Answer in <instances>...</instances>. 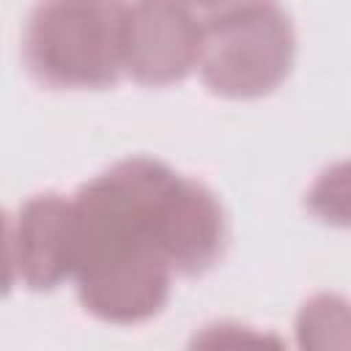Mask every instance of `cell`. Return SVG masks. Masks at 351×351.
Segmentation results:
<instances>
[{"mask_svg":"<svg viewBox=\"0 0 351 351\" xmlns=\"http://www.w3.org/2000/svg\"><path fill=\"white\" fill-rule=\"evenodd\" d=\"M165 162L129 156L77 189L80 304L107 324H143L170 299L173 266L156 244L148 203Z\"/></svg>","mask_w":351,"mask_h":351,"instance_id":"1","label":"cell"},{"mask_svg":"<svg viewBox=\"0 0 351 351\" xmlns=\"http://www.w3.org/2000/svg\"><path fill=\"white\" fill-rule=\"evenodd\" d=\"M129 0H38L25 25V66L55 90H104L123 71Z\"/></svg>","mask_w":351,"mask_h":351,"instance_id":"2","label":"cell"},{"mask_svg":"<svg viewBox=\"0 0 351 351\" xmlns=\"http://www.w3.org/2000/svg\"><path fill=\"white\" fill-rule=\"evenodd\" d=\"M200 77L225 99H261L293 69L296 30L277 0H247L203 19Z\"/></svg>","mask_w":351,"mask_h":351,"instance_id":"3","label":"cell"},{"mask_svg":"<svg viewBox=\"0 0 351 351\" xmlns=\"http://www.w3.org/2000/svg\"><path fill=\"white\" fill-rule=\"evenodd\" d=\"M148 217L176 274L200 277L225 255L228 217L219 197L203 181L186 178L170 165L162 167L154 184Z\"/></svg>","mask_w":351,"mask_h":351,"instance_id":"4","label":"cell"},{"mask_svg":"<svg viewBox=\"0 0 351 351\" xmlns=\"http://www.w3.org/2000/svg\"><path fill=\"white\" fill-rule=\"evenodd\" d=\"M206 25L184 0H132L123 38V71L151 88L181 82L200 66Z\"/></svg>","mask_w":351,"mask_h":351,"instance_id":"5","label":"cell"},{"mask_svg":"<svg viewBox=\"0 0 351 351\" xmlns=\"http://www.w3.org/2000/svg\"><path fill=\"white\" fill-rule=\"evenodd\" d=\"M77 219L74 200L58 192H41L25 200L8 222L11 282L30 291H52L74 274Z\"/></svg>","mask_w":351,"mask_h":351,"instance_id":"6","label":"cell"},{"mask_svg":"<svg viewBox=\"0 0 351 351\" xmlns=\"http://www.w3.org/2000/svg\"><path fill=\"white\" fill-rule=\"evenodd\" d=\"M299 346H351V302L337 293H318L302 304L296 318Z\"/></svg>","mask_w":351,"mask_h":351,"instance_id":"7","label":"cell"},{"mask_svg":"<svg viewBox=\"0 0 351 351\" xmlns=\"http://www.w3.org/2000/svg\"><path fill=\"white\" fill-rule=\"evenodd\" d=\"M304 206L326 225L351 228V159L321 170L304 195Z\"/></svg>","mask_w":351,"mask_h":351,"instance_id":"8","label":"cell"},{"mask_svg":"<svg viewBox=\"0 0 351 351\" xmlns=\"http://www.w3.org/2000/svg\"><path fill=\"white\" fill-rule=\"evenodd\" d=\"M192 11H197V14H206V16H214V14H219V11H228V8H233V5H239V3H247V0H184Z\"/></svg>","mask_w":351,"mask_h":351,"instance_id":"9","label":"cell"}]
</instances>
